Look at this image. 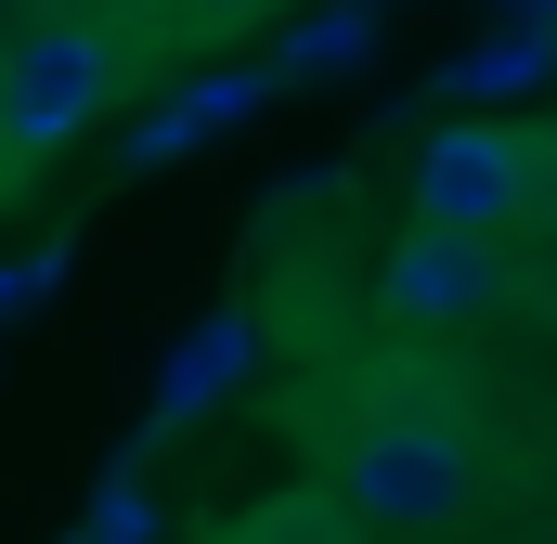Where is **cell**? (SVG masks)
Listing matches in <instances>:
<instances>
[{
	"instance_id": "obj_1",
	"label": "cell",
	"mask_w": 557,
	"mask_h": 544,
	"mask_svg": "<svg viewBox=\"0 0 557 544\" xmlns=\"http://www.w3.org/2000/svg\"><path fill=\"white\" fill-rule=\"evenodd\" d=\"M467 493H480V454L454 415H376L350 441V519H376V532H441V519H467Z\"/></svg>"
},
{
	"instance_id": "obj_2",
	"label": "cell",
	"mask_w": 557,
	"mask_h": 544,
	"mask_svg": "<svg viewBox=\"0 0 557 544\" xmlns=\"http://www.w3.org/2000/svg\"><path fill=\"white\" fill-rule=\"evenodd\" d=\"M532 208V143L493 131V118H454V131H428L416 156V221H441V234H506Z\"/></svg>"
},
{
	"instance_id": "obj_3",
	"label": "cell",
	"mask_w": 557,
	"mask_h": 544,
	"mask_svg": "<svg viewBox=\"0 0 557 544\" xmlns=\"http://www.w3.org/2000/svg\"><path fill=\"white\" fill-rule=\"evenodd\" d=\"M104 91H117V52H104L91 26H26V39H13V78H0V131L39 156V143L91 131Z\"/></svg>"
},
{
	"instance_id": "obj_4",
	"label": "cell",
	"mask_w": 557,
	"mask_h": 544,
	"mask_svg": "<svg viewBox=\"0 0 557 544\" xmlns=\"http://www.w3.org/2000/svg\"><path fill=\"white\" fill-rule=\"evenodd\" d=\"M376 311H389V324H480V311H506V260H493V234L403 221V247L376 260Z\"/></svg>"
},
{
	"instance_id": "obj_5",
	"label": "cell",
	"mask_w": 557,
	"mask_h": 544,
	"mask_svg": "<svg viewBox=\"0 0 557 544\" xmlns=\"http://www.w3.org/2000/svg\"><path fill=\"white\" fill-rule=\"evenodd\" d=\"M208 13H273V0H208Z\"/></svg>"
},
{
	"instance_id": "obj_6",
	"label": "cell",
	"mask_w": 557,
	"mask_h": 544,
	"mask_svg": "<svg viewBox=\"0 0 557 544\" xmlns=\"http://www.w3.org/2000/svg\"><path fill=\"white\" fill-rule=\"evenodd\" d=\"M532 13H557V0H532Z\"/></svg>"
}]
</instances>
